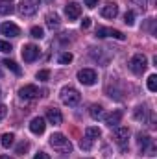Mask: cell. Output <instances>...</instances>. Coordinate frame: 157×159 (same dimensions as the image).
<instances>
[{
    "label": "cell",
    "instance_id": "10",
    "mask_svg": "<svg viewBox=\"0 0 157 159\" xmlns=\"http://www.w3.org/2000/svg\"><path fill=\"white\" fill-rule=\"evenodd\" d=\"M78 80L83 85H94L96 83V72L92 69H81L78 72Z\"/></svg>",
    "mask_w": 157,
    "mask_h": 159
},
{
    "label": "cell",
    "instance_id": "5",
    "mask_svg": "<svg viewBox=\"0 0 157 159\" xmlns=\"http://www.w3.org/2000/svg\"><path fill=\"white\" fill-rule=\"evenodd\" d=\"M96 37H100V39H104V37H115V39H118V41L126 39V35H124L120 30H115V28H105V26L96 28Z\"/></svg>",
    "mask_w": 157,
    "mask_h": 159
},
{
    "label": "cell",
    "instance_id": "9",
    "mask_svg": "<svg viewBox=\"0 0 157 159\" xmlns=\"http://www.w3.org/2000/svg\"><path fill=\"white\" fill-rule=\"evenodd\" d=\"M128 137H129V129H128V128H124V126H122V128H117V129H115L113 139H115V143H117L122 150H126V148H128Z\"/></svg>",
    "mask_w": 157,
    "mask_h": 159
},
{
    "label": "cell",
    "instance_id": "34",
    "mask_svg": "<svg viewBox=\"0 0 157 159\" xmlns=\"http://www.w3.org/2000/svg\"><path fill=\"white\" fill-rule=\"evenodd\" d=\"M133 2H137L141 9H146V6H148V0H133Z\"/></svg>",
    "mask_w": 157,
    "mask_h": 159
},
{
    "label": "cell",
    "instance_id": "6",
    "mask_svg": "<svg viewBox=\"0 0 157 159\" xmlns=\"http://www.w3.org/2000/svg\"><path fill=\"white\" fill-rule=\"evenodd\" d=\"M39 2L41 0H22L20 6H19V13L24 15V17L34 15V13L37 11V7H39Z\"/></svg>",
    "mask_w": 157,
    "mask_h": 159
},
{
    "label": "cell",
    "instance_id": "13",
    "mask_svg": "<svg viewBox=\"0 0 157 159\" xmlns=\"http://www.w3.org/2000/svg\"><path fill=\"white\" fill-rule=\"evenodd\" d=\"M118 15V4L115 2H105V6L102 7V17L104 19H115Z\"/></svg>",
    "mask_w": 157,
    "mask_h": 159
},
{
    "label": "cell",
    "instance_id": "29",
    "mask_svg": "<svg viewBox=\"0 0 157 159\" xmlns=\"http://www.w3.org/2000/svg\"><path fill=\"white\" fill-rule=\"evenodd\" d=\"M11 50H13V46H11L7 41H0V52L7 54V52H11Z\"/></svg>",
    "mask_w": 157,
    "mask_h": 159
},
{
    "label": "cell",
    "instance_id": "35",
    "mask_svg": "<svg viewBox=\"0 0 157 159\" xmlns=\"http://www.w3.org/2000/svg\"><path fill=\"white\" fill-rule=\"evenodd\" d=\"M34 159H50L48 154H44V152H39V154H35V157Z\"/></svg>",
    "mask_w": 157,
    "mask_h": 159
},
{
    "label": "cell",
    "instance_id": "27",
    "mask_svg": "<svg viewBox=\"0 0 157 159\" xmlns=\"http://www.w3.org/2000/svg\"><path fill=\"white\" fill-rule=\"evenodd\" d=\"M148 89H150L152 93H155L157 91V76L155 74H152V76L148 78Z\"/></svg>",
    "mask_w": 157,
    "mask_h": 159
},
{
    "label": "cell",
    "instance_id": "11",
    "mask_svg": "<svg viewBox=\"0 0 157 159\" xmlns=\"http://www.w3.org/2000/svg\"><path fill=\"white\" fill-rule=\"evenodd\" d=\"M0 34L6 35V37H19V35H20V30H19V26L13 24V22H2V24H0Z\"/></svg>",
    "mask_w": 157,
    "mask_h": 159
},
{
    "label": "cell",
    "instance_id": "15",
    "mask_svg": "<svg viewBox=\"0 0 157 159\" xmlns=\"http://www.w3.org/2000/svg\"><path fill=\"white\" fill-rule=\"evenodd\" d=\"M46 119H48V122H50V124L57 126V124H61V122H63V115H61V111H59V109L50 107V109L46 111Z\"/></svg>",
    "mask_w": 157,
    "mask_h": 159
},
{
    "label": "cell",
    "instance_id": "2",
    "mask_svg": "<svg viewBox=\"0 0 157 159\" xmlns=\"http://www.w3.org/2000/svg\"><path fill=\"white\" fill-rule=\"evenodd\" d=\"M59 96H61V102L65 104V106H78L79 100H81V94H79L78 91L74 89V87H63L61 89V93H59Z\"/></svg>",
    "mask_w": 157,
    "mask_h": 159
},
{
    "label": "cell",
    "instance_id": "16",
    "mask_svg": "<svg viewBox=\"0 0 157 159\" xmlns=\"http://www.w3.org/2000/svg\"><path fill=\"white\" fill-rule=\"evenodd\" d=\"M122 115H124V113H122L120 109H115L113 113H109L107 117H104V119H105V124H107L109 128L118 126V124H120V120H122Z\"/></svg>",
    "mask_w": 157,
    "mask_h": 159
},
{
    "label": "cell",
    "instance_id": "36",
    "mask_svg": "<svg viewBox=\"0 0 157 159\" xmlns=\"http://www.w3.org/2000/svg\"><path fill=\"white\" fill-rule=\"evenodd\" d=\"M6 113H7V107L6 106H0V120L6 117Z\"/></svg>",
    "mask_w": 157,
    "mask_h": 159
},
{
    "label": "cell",
    "instance_id": "19",
    "mask_svg": "<svg viewBox=\"0 0 157 159\" xmlns=\"http://www.w3.org/2000/svg\"><path fill=\"white\" fill-rule=\"evenodd\" d=\"M13 13V6L9 0H0V15H11Z\"/></svg>",
    "mask_w": 157,
    "mask_h": 159
},
{
    "label": "cell",
    "instance_id": "32",
    "mask_svg": "<svg viewBox=\"0 0 157 159\" xmlns=\"http://www.w3.org/2000/svg\"><path fill=\"white\" fill-rule=\"evenodd\" d=\"M81 28H83V30L91 28V19H89V17H83V20H81Z\"/></svg>",
    "mask_w": 157,
    "mask_h": 159
},
{
    "label": "cell",
    "instance_id": "18",
    "mask_svg": "<svg viewBox=\"0 0 157 159\" xmlns=\"http://www.w3.org/2000/svg\"><path fill=\"white\" fill-rule=\"evenodd\" d=\"M89 115H91L94 120H100V119H104V117H105V115H104V107H102V106H98V104H92V106L89 107Z\"/></svg>",
    "mask_w": 157,
    "mask_h": 159
},
{
    "label": "cell",
    "instance_id": "1",
    "mask_svg": "<svg viewBox=\"0 0 157 159\" xmlns=\"http://www.w3.org/2000/svg\"><path fill=\"white\" fill-rule=\"evenodd\" d=\"M50 146L61 154H70L72 152V143L63 135V133H52L50 137Z\"/></svg>",
    "mask_w": 157,
    "mask_h": 159
},
{
    "label": "cell",
    "instance_id": "17",
    "mask_svg": "<svg viewBox=\"0 0 157 159\" xmlns=\"http://www.w3.org/2000/svg\"><path fill=\"white\" fill-rule=\"evenodd\" d=\"M59 24H61V20H59V15H57V13H48V15H46V26H48L50 30L59 28Z\"/></svg>",
    "mask_w": 157,
    "mask_h": 159
},
{
    "label": "cell",
    "instance_id": "14",
    "mask_svg": "<svg viewBox=\"0 0 157 159\" xmlns=\"http://www.w3.org/2000/svg\"><path fill=\"white\" fill-rule=\"evenodd\" d=\"M44 128H46V122H44L43 117H35V119H32V122H30V131L35 133V135L44 133Z\"/></svg>",
    "mask_w": 157,
    "mask_h": 159
},
{
    "label": "cell",
    "instance_id": "21",
    "mask_svg": "<svg viewBox=\"0 0 157 159\" xmlns=\"http://www.w3.org/2000/svg\"><path fill=\"white\" fill-rule=\"evenodd\" d=\"M100 135H102V131H100L98 128H94V126H89V128L85 129V137H89V139H92V141L98 139Z\"/></svg>",
    "mask_w": 157,
    "mask_h": 159
},
{
    "label": "cell",
    "instance_id": "28",
    "mask_svg": "<svg viewBox=\"0 0 157 159\" xmlns=\"http://www.w3.org/2000/svg\"><path fill=\"white\" fill-rule=\"evenodd\" d=\"M79 146H81V150H91V146H92V139H89V137H85V139H81V143H79Z\"/></svg>",
    "mask_w": 157,
    "mask_h": 159
},
{
    "label": "cell",
    "instance_id": "33",
    "mask_svg": "<svg viewBox=\"0 0 157 159\" xmlns=\"http://www.w3.org/2000/svg\"><path fill=\"white\" fill-rule=\"evenodd\" d=\"M98 2H100V0H85V6H87V7H91V9H92V7H94V6H98Z\"/></svg>",
    "mask_w": 157,
    "mask_h": 159
},
{
    "label": "cell",
    "instance_id": "20",
    "mask_svg": "<svg viewBox=\"0 0 157 159\" xmlns=\"http://www.w3.org/2000/svg\"><path fill=\"white\" fill-rule=\"evenodd\" d=\"M2 63H4V67H6V69H9V70H11V72H15V74H20V72H22V70H20V67H19L13 59H4Z\"/></svg>",
    "mask_w": 157,
    "mask_h": 159
},
{
    "label": "cell",
    "instance_id": "4",
    "mask_svg": "<svg viewBox=\"0 0 157 159\" xmlns=\"http://www.w3.org/2000/svg\"><path fill=\"white\" fill-rule=\"evenodd\" d=\"M137 144H139V148L142 150V154L148 152V156H155V144H154V141H152L150 135L139 133V135H137Z\"/></svg>",
    "mask_w": 157,
    "mask_h": 159
},
{
    "label": "cell",
    "instance_id": "24",
    "mask_svg": "<svg viewBox=\"0 0 157 159\" xmlns=\"http://www.w3.org/2000/svg\"><path fill=\"white\" fill-rule=\"evenodd\" d=\"M124 22H126L128 26H133V24H135V13H133V11H126V15H124Z\"/></svg>",
    "mask_w": 157,
    "mask_h": 159
},
{
    "label": "cell",
    "instance_id": "31",
    "mask_svg": "<svg viewBox=\"0 0 157 159\" xmlns=\"http://www.w3.org/2000/svg\"><path fill=\"white\" fill-rule=\"evenodd\" d=\"M48 78H50V72L48 70H39L37 72V80H41V81H46Z\"/></svg>",
    "mask_w": 157,
    "mask_h": 159
},
{
    "label": "cell",
    "instance_id": "25",
    "mask_svg": "<svg viewBox=\"0 0 157 159\" xmlns=\"http://www.w3.org/2000/svg\"><path fill=\"white\" fill-rule=\"evenodd\" d=\"M30 34H32V37H34V39H43V35H44L43 28H39V26H34V28L30 30Z\"/></svg>",
    "mask_w": 157,
    "mask_h": 159
},
{
    "label": "cell",
    "instance_id": "12",
    "mask_svg": "<svg viewBox=\"0 0 157 159\" xmlns=\"http://www.w3.org/2000/svg\"><path fill=\"white\" fill-rule=\"evenodd\" d=\"M65 13H67V17L70 20H76V19H79V15H81V6H79L78 2H70V4L65 6Z\"/></svg>",
    "mask_w": 157,
    "mask_h": 159
},
{
    "label": "cell",
    "instance_id": "37",
    "mask_svg": "<svg viewBox=\"0 0 157 159\" xmlns=\"http://www.w3.org/2000/svg\"><path fill=\"white\" fill-rule=\"evenodd\" d=\"M0 159H13V157H6V156H0Z\"/></svg>",
    "mask_w": 157,
    "mask_h": 159
},
{
    "label": "cell",
    "instance_id": "26",
    "mask_svg": "<svg viewBox=\"0 0 157 159\" xmlns=\"http://www.w3.org/2000/svg\"><path fill=\"white\" fill-rule=\"evenodd\" d=\"M146 113H148L146 107H137V109H135V119L137 120H144L146 119Z\"/></svg>",
    "mask_w": 157,
    "mask_h": 159
},
{
    "label": "cell",
    "instance_id": "23",
    "mask_svg": "<svg viewBox=\"0 0 157 159\" xmlns=\"http://www.w3.org/2000/svg\"><path fill=\"white\" fill-rule=\"evenodd\" d=\"M13 141H15V135L13 133H4L2 135V146L4 148H9L13 144Z\"/></svg>",
    "mask_w": 157,
    "mask_h": 159
},
{
    "label": "cell",
    "instance_id": "30",
    "mask_svg": "<svg viewBox=\"0 0 157 159\" xmlns=\"http://www.w3.org/2000/svg\"><path fill=\"white\" fill-rule=\"evenodd\" d=\"M28 148H30V144H28V143H20V144L17 146V154H20V156H24V154L28 152Z\"/></svg>",
    "mask_w": 157,
    "mask_h": 159
},
{
    "label": "cell",
    "instance_id": "38",
    "mask_svg": "<svg viewBox=\"0 0 157 159\" xmlns=\"http://www.w3.org/2000/svg\"><path fill=\"white\" fill-rule=\"evenodd\" d=\"M9 2H11V0H9Z\"/></svg>",
    "mask_w": 157,
    "mask_h": 159
},
{
    "label": "cell",
    "instance_id": "8",
    "mask_svg": "<svg viewBox=\"0 0 157 159\" xmlns=\"http://www.w3.org/2000/svg\"><path fill=\"white\" fill-rule=\"evenodd\" d=\"M19 96L22 98V100H34V98H37L41 96V91L37 89V85H24V87H20L19 89Z\"/></svg>",
    "mask_w": 157,
    "mask_h": 159
},
{
    "label": "cell",
    "instance_id": "7",
    "mask_svg": "<svg viewBox=\"0 0 157 159\" xmlns=\"http://www.w3.org/2000/svg\"><path fill=\"white\" fill-rule=\"evenodd\" d=\"M39 54H41V50H39V46H35V44H24L22 46V59L26 63L35 61L39 57Z\"/></svg>",
    "mask_w": 157,
    "mask_h": 159
},
{
    "label": "cell",
    "instance_id": "22",
    "mask_svg": "<svg viewBox=\"0 0 157 159\" xmlns=\"http://www.w3.org/2000/svg\"><path fill=\"white\" fill-rule=\"evenodd\" d=\"M72 59H74V57H72V54H70V52H61V54L57 56V61H59L61 65H69Z\"/></svg>",
    "mask_w": 157,
    "mask_h": 159
},
{
    "label": "cell",
    "instance_id": "3",
    "mask_svg": "<svg viewBox=\"0 0 157 159\" xmlns=\"http://www.w3.org/2000/svg\"><path fill=\"white\" fill-rule=\"evenodd\" d=\"M146 67H148V59H146L144 54H135V56L129 59V69H131V72H135V74H142V72L146 70Z\"/></svg>",
    "mask_w": 157,
    "mask_h": 159
}]
</instances>
